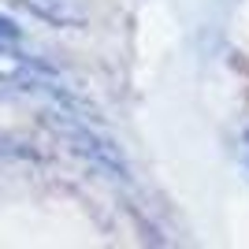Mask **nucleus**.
<instances>
[{"label": "nucleus", "mask_w": 249, "mask_h": 249, "mask_svg": "<svg viewBox=\"0 0 249 249\" xmlns=\"http://www.w3.org/2000/svg\"><path fill=\"white\" fill-rule=\"evenodd\" d=\"M67 138H71L74 153L82 156V160H89V167H97L101 175L115 178V182H126V178H130L126 160H123V153H119V145H115L112 138L97 134L93 126H86V123L67 126Z\"/></svg>", "instance_id": "obj_1"}]
</instances>
